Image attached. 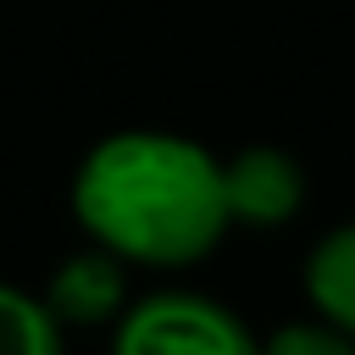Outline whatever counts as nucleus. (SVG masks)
Listing matches in <instances>:
<instances>
[{
	"label": "nucleus",
	"instance_id": "obj_1",
	"mask_svg": "<svg viewBox=\"0 0 355 355\" xmlns=\"http://www.w3.org/2000/svg\"><path fill=\"white\" fill-rule=\"evenodd\" d=\"M78 227L128 266H194L227 233L222 161L178 133L128 128L100 139L72 178Z\"/></svg>",
	"mask_w": 355,
	"mask_h": 355
},
{
	"label": "nucleus",
	"instance_id": "obj_2",
	"mask_svg": "<svg viewBox=\"0 0 355 355\" xmlns=\"http://www.w3.org/2000/svg\"><path fill=\"white\" fill-rule=\"evenodd\" d=\"M111 355H261V344L222 300L166 288L116 316Z\"/></svg>",
	"mask_w": 355,
	"mask_h": 355
},
{
	"label": "nucleus",
	"instance_id": "obj_3",
	"mask_svg": "<svg viewBox=\"0 0 355 355\" xmlns=\"http://www.w3.org/2000/svg\"><path fill=\"white\" fill-rule=\"evenodd\" d=\"M222 194H227V216L244 227H283L300 205H305V172L294 155L272 150V144H250L222 166Z\"/></svg>",
	"mask_w": 355,
	"mask_h": 355
},
{
	"label": "nucleus",
	"instance_id": "obj_4",
	"mask_svg": "<svg viewBox=\"0 0 355 355\" xmlns=\"http://www.w3.org/2000/svg\"><path fill=\"white\" fill-rule=\"evenodd\" d=\"M44 305L61 327H105L128 311V261L89 244L67 255L44 288Z\"/></svg>",
	"mask_w": 355,
	"mask_h": 355
},
{
	"label": "nucleus",
	"instance_id": "obj_5",
	"mask_svg": "<svg viewBox=\"0 0 355 355\" xmlns=\"http://www.w3.org/2000/svg\"><path fill=\"white\" fill-rule=\"evenodd\" d=\"M305 294L322 322H333L355 338V222L316 239V250L305 261Z\"/></svg>",
	"mask_w": 355,
	"mask_h": 355
},
{
	"label": "nucleus",
	"instance_id": "obj_6",
	"mask_svg": "<svg viewBox=\"0 0 355 355\" xmlns=\"http://www.w3.org/2000/svg\"><path fill=\"white\" fill-rule=\"evenodd\" d=\"M0 355H61V322L17 283H0Z\"/></svg>",
	"mask_w": 355,
	"mask_h": 355
},
{
	"label": "nucleus",
	"instance_id": "obj_7",
	"mask_svg": "<svg viewBox=\"0 0 355 355\" xmlns=\"http://www.w3.org/2000/svg\"><path fill=\"white\" fill-rule=\"evenodd\" d=\"M261 355H355V338L344 333V327H333V322H283L266 344H261Z\"/></svg>",
	"mask_w": 355,
	"mask_h": 355
}]
</instances>
